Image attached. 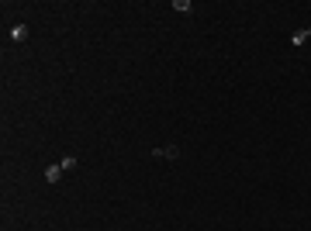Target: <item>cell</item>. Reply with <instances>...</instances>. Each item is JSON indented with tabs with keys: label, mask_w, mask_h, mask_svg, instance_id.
<instances>
[{
	"label": "cell",
	"mask_w": 311,
	"mask_h": 231,
	"mask_svg": "<svg viewBox=\"0 0 311 231\" xmlns=\"http://www.w3.org/2000/svg\"><path fill=\"white\" fill-rule=\"evenodd\" d=\"M153 155L156 159H169V162H176V159H180V149H176V145H162V149H153Z\"/></svg>",
	"instance_id": "6da1fadb"
},
{
	"label": "cell",
	"mask_w": 311,
	"mask_h": 231,
	"mask_svg": "<svg viewBox=\"0 0 311 231\" xmlns=\"http://www.w3.org/2000/svg\"><path fill=\"white\" fill-rule=\"evenodd\" d=\"M308 38H311V28H298V31L291 35V45H305Z\"/></svg>",
	"instance_id": "7a4b0ae2"
},
{
	"label": "cell",
	"mask_w": 311,
	"mask_h": 231,
	"mask_svg": "<svg viewBox=\"0 0 311 231\" xmlns=\"http://www.w3.org/2000/svg\"><path fill=\"white\" fill-rule=\"evenodd\" d=\"M28 38V24H14L10 28V42H24Z\"/></svg>",
	"instance_id": "3957f363"
},
{
	"label": "cell",
	"mask_w": 311,
	"mask_h": 231,
	"mask_svg": "<svg viewBox=\"0 0 311 231\" xmlns=\"http://www.w3.org/2000/svg\"><path fill=\"white\" fill-rule=\"evenodd\" d=\"M59 176H63V166H49V169H45V179H49V183H59Z\"/></svg>",
	"instance_id": "277c9868"
},
{
	"label": "cell",
	"mask_w": 311,
	"mask_h": 231,
	"mask_svg": "<svg viewBox=\"0 0 311 231\" xmlns=\"http://www.w3.org/2000/svg\"><path fill=\"white\" fill-rule=\"evenodd\" d=\"M173 10H180V14H190L194 7H190V0H173Z\"/></svg>",
	"instance_id": "5b68a950"
},
{
	"label": "cell",
	"mask_w": 311,
	"mask_h": 231,
	"mask_svg": "<svg viewBox=\"0 0 311 231\" xmlns=\"http://www.w3.org/2000/svg\"><path fill=\"white\" fill-rule=\"evenodd\" d=\"M59 166H63V173H70V169H77V155H66V159H63Z\"/></svg>",
	"instance_id": "8992f818"
}]
</instances>
